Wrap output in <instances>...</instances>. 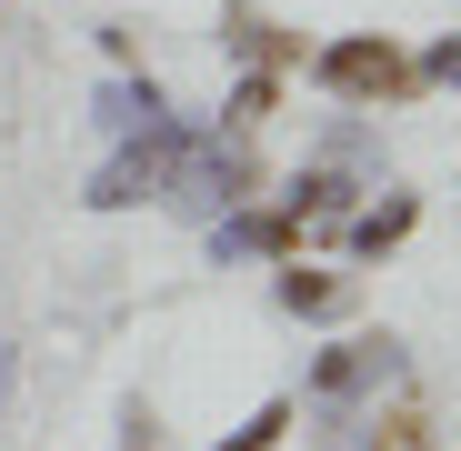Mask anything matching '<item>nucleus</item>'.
Returning a JSON list of instances; mask_svg holds the SVG:
<instances>
[{"label": "nucleus", "mask_w": 461, "mask_h": 451, "mask_svg": "<svg viewBox=\"0 0 461 451\" xmlns=\"http://www.w3.org/2000/svg\"><path fill=\"white\" fill-rule=\"evenodd\" d=\"M341 201H351V181H331V171H301V181H291V201H281V211H291V221H331V211H341Z\"/></svg>", "instance_id": "9"}, {"label": "nucleus", "mask_w": 461, "mask_h": 451, "mask_svg": "<svg viewBox=\"0 0 461 451\" xmlns=\"http://www.w3.org/2000/svg\"><path fill=\"white\" fill-rule=\"evenodd\" d=\"M271 111H281V70H251V81L230 91V121L251 131V121H271Z\"/></svg>", "instance_id": "12"}, {"label": "nucleus", "mask_w": 461, "mask_h": 451, "mask_svg": "<svg viewBox=\"0 0 461 451\" xmlns=\"http://www.w3.org/2000/svg\"><path fill=\"white\" fill-rule=\"evenodd\" d=\"M171 150H181V131H171V121H150V131L121 150V161H101V181H91V211H131L140 191H161V181H171Z\"/></svg>", "instance_id": "2"}, {"label": "nucleus", "mask_w": 461, "mask_h": 451, "mask_svg": "<svg viewBox=\"0 0 461 451\" xmlns=\"http://www.w3.org/2000/svg\"><path fill=\"white\" fill-rule=\"evenodd\" d=\"M301 241V221L291 211H241V221H221V231H211V251L230 261V251H291Z\"/></svg>", "instance_id": "6"}, {"label": "nucleus", "mask_w": 461, "mask_h": 451, "mask_svg": "<svg viewBox=\"0 0 461 451\" xmlns=\"http://www.w3.org/2000/svg\"><path fill=\"white\" fill-rule=\"evenodd\" d=\"M161 191H181L191 211H230V201L251 191V161H241V150H221V140H181Z\"/></svg>", "instance_id": "3"}, {"label": "nucleus", "mask_w": 461, "mask_h": 451, "mask_svg": "<svg viewBox=\"0 0 461 451\" xmlns=\"http://www.w3.org/2000/svg\"><path fill=\"white\" fill-rule=\"evenodd\" d=\"M271 291H281V311H301V321H331V311H341V281H331V271H301V261H291Z\"/></svg>", "instance_id": "8"}, {"label": "nucleus", "mask_w": 461, "mask_h": 451, "mask_svg": "<svg viewBox=\"0 0 461 451\" xmlns=\"http://www.w3.org/2000/svg\"><path fill=\"white\" fill-rule=\"evenodd\" d=\"M101 121H111V131H150V121H161V91H150V81H121V91L101 101Z\"/></svg>", "instance_id": "10"}, {"label": "nucleus", "mask_w": 461, "mask_h": 451, "mask_svg": "<svg viewBox=\"0 0 461 451\" xmlns=\"http://www.w3.org/2000/svg\"><path fill=\"white\" fill-rule=\"evenodd\" d=\"M381 382H402V341H392V331H361V341L321 351V371H312L321 401H361V392H381Z\"/></svg>", "instance_id": "4"}, {"label": "nucleus", "mask_w": 461, "mask_h": 451, "mask_svg": "<svg viewBox=\"0 0 461 451\" xmlns=\"http://www.w3.org/2000/svg\"><path fill=\"white\" fill-rule=\"evenodd\" d=\"M411 221H421V201H411V191H392V201H371V211L351 221V251H361V261H381V251H402V241H411Z\"/></svg>", "instance_id": "5"}, {"label": "nucleus", "mask_w": 461, "mask_h": 451, "mask_svg": "<svg viewBox=\"0 0 461 451\" xmlns=\"http://www.w3.org/2000/svg\"><path fill=\"white\" fill-rule=\"evenodd\" d=\"M221 41L241 50L251 70H291V60H301V41H281V31H271L261 11H230V21H221Z\"/></svg>", "instance_id": "7"}, {"label": "nucleus", "mask_w": 461, "mask_h": 451, "mask_svg": "<svg viewBox=\"0 0 461 451\" xmlns=\"http://www.w3.org/2000/svg\"><path fill=\"white\" fill-rule=\"evenodd\" d=\"M312 70H321V91H341V101H392V91L411 81V60H402L392 41H371V31H361V41H331Z\"/></svg>", "instance_id": "1"}, {"label": "nucleus", "mask_w": 461, "mask_h": 451, "mask_svg": "<svg viewBox=\"0 0 461 451\" xmlns=\"http://www.w3.org/2000/svg\"><path fill=\"white\" fill-rule=\"evenodd\" d=\"M281 431H291V401H261V411H251L241 431H230L221 451H281Z\"/></svg>", "instance_id": "11"}]
</instances>
